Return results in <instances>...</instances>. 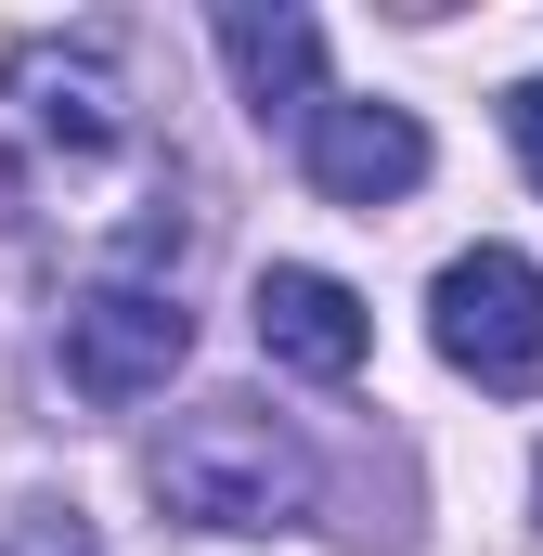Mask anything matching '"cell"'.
Listing matches in <instances>:
<instances>
[{"instance_id":"cell-1","label":"cell","mask_w":543,"mask_h":556,"mask_svg":"<svg viewBox=\"0 0 543 556\" xmlns=\"http://www.w3.org/2000/svg\"><path fill=\"white\" fill-rule=\"evenodd\" d=\"M0 181L26 220H78L104 260H168L181 247V207L168 168H155V130H142V91L117 65V39L65 26V39H13L0 52Z\"/></svg>"},{"instance_id":"cell-2","label":"cell","mask_w":543,"mask_h":556,"mask_svg":"<svg viewBox=\"0 0 543 556\" xmlns=\"http://www.w3.org/2000/svg\"><path fill=\"white\" fill-rule=\"evenodd\" d=\"M142 479H155V505H168L181 531H285V518H311V453H298V427L260 415V402H194V415H168L155 453H142Z\"/></svg>"},{"instance_id":"cell-3","label":"cell","mask_w":543,"mask_h":556,"mask_svg":"<svg viewBox=\"0 0 543 556\" xmlns=\"http://www.w3.org/2000/svg\"><path fill=\"white\" fill-rule=\"evenodd\" d=\"M181 350H194V311H181L168 285H142V273L78 285V298H65V324H52V363H65V389H78V402H104V415L155 402V389L181 376Z\"/></svg>"},{"instance_id":"cell-4","label":"cell","mask_w":543,"mask_h":556,"mask_svg":"<svg viewBox=\"0 0 543 556\" xmlns=\"http://www.w3.org/2000/svg\"><path fill=\"white\" fill-rule=\"evenodd\" d=\"M427 337H440L453 376L531 389V376H543V273L518 260V247H466L453 273L427 285Z\"/></svg>"},{"instance_id":"cell-5","label":"cell","mask_w":543,"mask_h":556,"mask_svg":"<svg viewBox=\"0 0 543 556\" xmlns=\"http://www.w3.org/2000/svg\"><path fill=\"white\" fill-rule=\"evenodd\" d=\"M247 311H260V350H272V363H285V376H324V389H350L363 350H376V311H363L337 273H311V260H272Z\"/></svg>"},{"instance_id":"cell-6","label":"cell","mask_w":543,"mask_h":556,"mask_svg":"<svg viewBox=\"0 0 543 556\" xmlns=\"http://www.w3.org/2000/svg\"><path fill=\"white\" fill-rule=\"evenodd\" d=\"M311 194H337V207H402L414 181H427V130H414L402 104H311Z\"/></svg>"},{"instance_id":"cell-7","label":"cell","mask_w":543,"mask_h":556,"mask_svg":"<svg viewBox=\"0 0 543 556\" xmlns=\"http://www.w3.org/2000/svg\"><path fill=\"white\" fill-rule=\"evenodd\" d=\"M220 52H233V91H247L260 117H311V104H324V26H311V13L233 0V13H220Z\"/></svg>"},{"instance_id":"cell-8","label":"cell","mask_w":543,"mask_h":556,"mask_svg":"<svg viewBox=\"0 0 543 556\" xmlns=\"http://www.w3.org/2000/svg\"><path fill=\"white\" fill-rule=\"evenodd\" d=\"M0 556H91V531H78L65 505H26V518H13V544H0Z\"/></svg>"},{"instance_id":"cell-9","label":"cell","mask_w":543,"mask_h":556,"mask_svg":"<svg viewBox=\"0 0 543 556\" xmlns=\"http://www.w3.org/2000/svg\"><path fill=\"white\" fill-rule=\"evenodd\" d=\"M505 130H518V155H531V181H543V78H518V104H505Z\"/></svg>"}]
</instances>
